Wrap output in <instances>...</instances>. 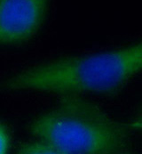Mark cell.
Returning a JSON list of instances; mask_svg holds the SVG:
<instances>
[{"label":"cell","mask_w":142,"mask_h":154,"mask_svg":"<svg viewBox=\"0 0 142 154\" xmlns=\"http://www.w3.org/2000/svg\"><path fill=\"white\" fill-rule=\"evenodd\" d=\"M18 152L23 154H61V151L55 146L39 139L22 146L18 150Z\"/></svg>","instance_id":"cell-4"},{"label":"cell","mask_w":142,"mask_h":154,"mask_svg":"<svg viewBox=\"0 0 142 154\" xmlns=\"http://www.w3.org/2000/svg\"><path fill=\"white\" fill-rule=\"evenodd\" d=\"M131 128L132 129H135L142 134V109L137 114L135 119L131 123Z\"/></svg>","instance_id":"cell-6"},{"label":"cell","mask_w":142,"mask_h":154,"mask_svg":"<svg viewBox=\"0 0 142 154\" xmlns=\"http://www.w3.org/2000/svg\"><path fill=\"white\" fill-rule=\"evenodd\" d=\"M37 139L61 154H126L132 146L128 128L81 95H64L30 126Z\"/></svg>","instance_id":"cell-2"},{"label":"cell","mask_w":142,"mask_h":154,"mask_svg":"<svg viewBox=\"0 0 142 154\" xmlns=\"http://www.w3.org/2000/svg\"><path fill=\"white\" fill-rule=\"evenodd\" d=\"M142 71V40L108 52L68 56L25 69L2 85L8 92L109 95Z\"/></svg>","instance_id":"cell-1"},{"label":"cell","mask_w":142,"mask_h":154,"mask_svg":"<svg viewBox=\"0 0 142 154\" xmlns=\"http://www.w3.org/2000/svg\"><path fill=\"white\" fill-rule=\"evenodd\" d=\"M49 0H0V45L25 43L45 22Z\"/></svg>","instance_id":"cell-3"},{"label":"cell","mask_w":142,"mask_h":154,"mask_svg":"<svg viewBox=\"0 0 142 154\" xmlns=\"http://www.w3.org/2000/svg\"><path fill=\"white\" fill-rule=\"evenodd\" d=\"M10 140L5 128L0 124V154L6 153L9 150Z\"/></svg>","instance_id":"cell-5"}]
</instances>
